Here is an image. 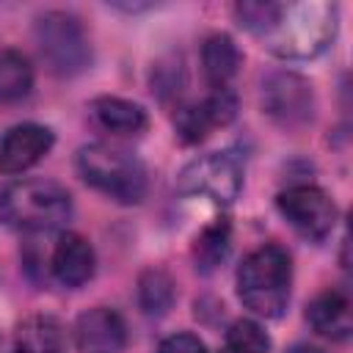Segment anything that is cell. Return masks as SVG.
I'll return each mask as SVG.
<instances>
[{
    "label": "cell",
    "mask_w": 353,
    "mask_h": 353,
    "mask_svg": "<svg viewBox=\"0 0 353 353\" xmlns=\"http://www.w3.org/2000/svg\"><path fill=\"white\" fill-rule=\"evenodd\" d=\"M52 143H55V135L44 124L25 121L11 127L0 141V171L8 176L28 171L52 149Z\"/></svg>",
    "instance_id": "9"
},
{
    "label": "cell",
    "mask_w": 353,
    "mask_h": 353,
    "mask_svg": "<svg viewBox=\"0 0 353 353\" xmlns=\"http://www.w3.org/2000/svg\"><path fill=\"white\" fill-rule=\"evenodd\" d=\"M74 345L80 353H124L127 323L121 320L119 312L108 306H94L77 317Z\"/></svg>",
    "instance_id": "10"
},
{
    "label": "cell",
    "mask_w": 353,
    "mask_h": 353,
    "mask_svg": "<svg viewBox=\"0 0 353 353\" xmlns=\"http://www.w3.org/2000/svg\"><path fill=\"white\" fill-rule=\"evenodd\" d=\"M94 268H97V256L83 234L66 232L58 237L50 256V270L55 281H61L63 287H83L85 281H91Z\"/></svg>",
    "instance_id": "11"
},
{
    "label": "cell",
    "mask_w": 353,
    "mask_h": 353,
    "mask_svg": "<svg viewBox=\"0 0 353 353\" xmlns=\"http://www.w3.org/2000/svg\"><path fill=\"white\" fill-rule=\"evenodd\" d=\"M199 105H201V113H204L210 130L212 127H223V124H229L237 116V99H234V94L229 88H215Z\"/></svg>",
    "instance_id": "21"
},
{
    "label": "cell",
    "mask_w": 353,
    "mask_h": 353,
    "mask_svg": "<svg viewBox=\"0 0 353 353\" xmlns=\"http://www.w3.org/2000/svg\"><path fill=\"white\" fill-rule=\"evenodd\" d=\"M240 63H243V55H240L237 44L232 41V36H226V33L207 36V41L201 47V66H204V77L212 88H226V83L237 74Z\"/></svg>",
    "instance_id": "15"
},
{
    "label": "cell",
    "mask_w": 353,
    "mask_h": 353,
    "mask_svg": "<svg viewBox=\"0 0 353 353\" xmlns=\"http://www.w3.org/2000/svg\"><path fill=\"white\" fill-rule=\"evenodd\" d=\"M262 110L281 130H301L314 116L312 83L295 72H270L259 91Z\"/></svg>",
    "instance_id": "6"
},
{
    "label": "cell",
    "mask_w": 353,
    "mask_h": 353,
    "mask_svg": "<svg viewBox=\"0 0 353 353\" xmlns=\"http://www.w3.org/2000/svg\"><path fill=\"white\" fill-rule=\"evenodd\" d=\"M223 353H229V350H223Z\"/></svg>",
    "instance_id": "25"
},
{
    "label": "cell",
    "mask_w": 353,
    "mask_h": 353,
    "mask_svg": "<svg viewBox=\"0 0 353 353\" xmlns=\"http://www.w3.org/2000/svg\"><path fill=\"white\" fill-rule=\"evenodd\" d=\"M91 119L113 135H141L149 124L146 110L138 102L121 99V97H97L91 105Z\"/></svg>",
    "instance_id": "14"
},
{
    "label": "cell",
    "mask_w": 353,
    "mask_h": 353,
    "mask_svg": "<svg viewBox=\"0 0 353 353\" xmlns=\"http://www.w3.org/2000/svg\"><path fill=\"white\" fill-rule=\"evenodd\" d=\"M36 47L58 77H74L91 66V41L83 22L69 11H47L33 25Z\"/></svg>",
    "instance_id": "5"
},
{
    "label": "cell",
    "mask_w": 353,
    "mask_h": 353,
    "mask_svg": "<svg viewBox=\"0 0 353 353\" xmlns=\"http://www.w3.org/2000/svg\"><path fill=\"white\" fill-rule=\"evenodd\" d=\"M77 174L85 185L116 204H138L146 196L149 176L143 163L110 143H88L77 152Z\"/></svg>",
    "instance_id": "4"
},
{
    "label": "cell",
    "mask_w": 353,
    "mask_h": 353,
    "mask_svg": "<svg viewBox=\"0 0 353 353\" xmlns=\"http://www.w3.org/2000/svg\"><path fill=\"white\" fill-rule=\"evenodd\" d=\"M306 320L309 325L320 334V336H328L334 342H342L350 336L353 331V314H350V301L345 292L339 290H325L320 292L309 309H306Z\"/></svg>",
    "instance_id": "13"
},
{
    "label": "cell",
    "mask_w": 353,
    "mask_h": 353,
    "mask_svg": "<svg viewBox=\"0 0 353 353\" xmlns=\"http://www.w3.org/2000/svg\"><path fill=\"white\" fill-rule=\"evenodd\" d=\"M287 353H325L323 347H314V345H306V342H301V345H292Z\"/></svg>",
    "instance_id": "24"
},
{
    "label": "cell",
    "mask_w": 353,
    "mask_h": 353,
    "mask_svg": "<svg viewBox=\"0 0 353 353\" xmlns=\"http://www.w3.org/2000/svg\"><path fill=\"white\" fill-rule=\"evenodd\" d=\"M17 353H69V334L52 314H30L14 331Z\"/></svg>",
    "instance_id": "12"
},
{
    "label": "cell",
    "mask_w": 353,
    "mask_h": 353,
    "mask_svg": "<svg viewBox=\"0 0 353 353\" xmlns=\"http://www.w3.org/2000/svg\"><path fill=\"white\" fill-rule=\"evenodd\" d=\"M284 3H270V0H245L234 6V19L240 22V28L256 33V36H268L273 30V25L281 17Z\"/></svg>",
    "instance_id": "19"
},
{
    "label": "cell",
    "mask_w": 353,
    "mask_h": 353,
    "mask_svg": "<svg viewBox=\"0 0 353 353\" xmlns=\"http://www.w3.org/2000/svg\"><path fill=\"white\" fill-rule=\"evenodd\" d=\"M157 353H207V347H204V342H201L199 336L182 331V334L165 336V339L160 342Z\"/></svg>",
    "instance_id": "23"
},
{
    "label": "cell",
    "mask_w": 353,
    "mask_h": 353,
    "mask_svg": "<svg viewBox=\"0 0 353 353\" xmlns=\"http://www.w3.org/2000/svg\"><path fill=\"white\" fill-rule=\"evenodd\" d=\"M276 207L281 218L309 240H325L336 226V204L317 185H292L281 190Z\"/></svg>",
    "instance_id": "8"
},
{
    "label": "cell",
    "mask_w": 353,
    "mask_h": 353,
    "mask_svg": "<svg viewBox=\"0 0 353 353\" xmlns=\"http://www.w3.org/2000/svg\"><path fill=\"white\" fill-rule=\"evenodd\" d=\"M229 353H270V336L256 320H234L226 331Z\"/></svg>",
    "instance_id": "20"
},
{
    "label": "cell",
    "mask_w": 353,
    "mask_h": 353,
    "mask_svg": "<svg viewBox=\"0 0 353 353\" xmlns=\"http://www.w3.org/2000/svg\"><path fill=\"white\" fill-rule=\"evenodd\" d=\"M229 223L226 221H215L212 226H207L199 237H196V248H193V256H196V268L201 273H212L229 254Z\"/></svg>",
    "instance_id": "18"
},
{
    "label": "cell",
    "mask_w": 353,
    "mask_h": 353,
    "mask_svg": "<svg viewBox=\"0 0 353 353\" xmlns=\"http://www.w3.org/2000/svg\"><path fill=\"white\" fill-rule=\"evenodd\" d=\"M176 301L174 279L163 268H146L138 276V303L149 317H163Z\"/></svg>",
    "instance_id": "17"
},
{
    "label": "cell",
    "mask_w": 353,
    "mask_h": 353,
    "mask_svg": "<svg viewBox=\"0 0 353 353\" xmlns=\"http://www.w3.org/2000/svg\"><path fill=\"white\" fill-rule=\"evenodd\" d=\"M33 88V66L17 50L0 52V105L22 102Z\"/></svg>",
    "instance_id": "16"
},
{
    "label": "cell",
    "mask_w": 353,
    "mask_h": 353,
    "mask_svg": "<svg viewBox=\"0 0 353 353\" xmlns=\"http://www.w3.org/2000/svg\"><path fill=\"white\" fill-rule=\"evenodd\" d=\"M69 218L72 196L52 179H19L0 190V221L19 232H52Z\"/></svg>",
    "instance_id": "2"
},
{
    "label": "cell",
    "mask_w": 353,
    "mask_h": 353,
    "mask_svg": "<svg viewBox=\"0 0 353 353\" xmlns=\"http://www.w3.org/2000/svg\"><path fill=\"white\" fill-rule=\"evenodd\" d=\"M292 262L281 245L254 248L237 268V295L259 317H281L290 303Z\"/></svg>",
    "instance_id": "1"
},
{
    "label": "cell",
    "mask_w": 353,
    "mask_h": 353,
    "mask_svg": "<svg viewBox=\"0 0 353 353\" xmlns=\"http://www.w3.org/2000/svg\"><path fill=\"white\" fill-rule=\"evenodd\" d=\"M336 19L339 8L334 3H284L279 22L265 36V47L279 58H314L334 41Z\"/></svg>",
    "instance_id": "3"
},
{
    "label": "cell",
    "mask_w": 353,
    "mask_h": 353,
    "mask_svg": "<svg viewBox=\"0 0 353 353\" xmlns=\"http://www.w3.org/2000/svg\"><path fill=\"white\" fill-rule=\"evenodd\" d=\"M179 188L185 193L204 196L212 204H232L243 188V165L229 152H210L182 168Z\"/></svg>",
    "instance_id": "7"
},
{
    "label": "cell",
    "mask_w": 353,
    "mask_h": 353,
    "mask_svg": "<svg viewBox=\"0 0 353 353\" xmlns=\"http://www.w3.org/2000/svg\"><path fill=\"white\" fill-rule=\"evenodd\" d=\"M185 83V69H182V61L179 58H168V61H160L152 72V91H157V97L165 102L168 94L176 97L179 94V85Z\"/></svg>",
    "instance_id": "22"
}]
</instances>
